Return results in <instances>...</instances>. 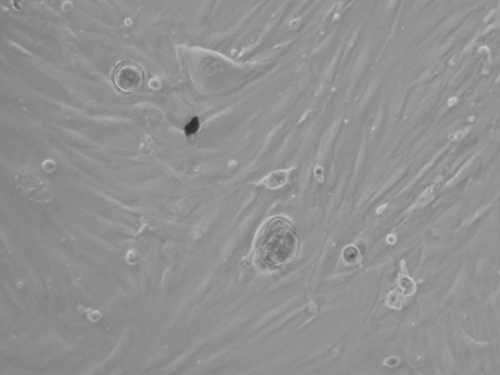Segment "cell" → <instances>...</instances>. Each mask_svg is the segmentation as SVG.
<instances>
[{"label":"cell","instance_id":"7a4b0ae2","mask_svg":"<svg viewBox=\"0 0 500 375\" xmlns=\"http://www.w3.org/2000/svg\"><path fill=\"white\" fill-rule=\"evenodd\" d=\"M113 81L116 87L121 91L132 93L143 85L144 73L142 69L135 64H125L115 72Z\"/></svg>","mask_w":500,"mask_h":375},{"label":"cell","instance_id":"277c9868","mask_svg":"<svg viewBox=\"0 0 500 375\" xmlns=\"http://www.w3.org/2000/svg\"><path fill=\"white\" fill-rule=\"evenodd\" d=\"M400 283L401 287H402V289L405 291L406 294H411L414 291L415 285H414L413 281L409 277H407V276L401 277Z\"/></svg>","mask_w":500,"mask_h":375},{"label":"cell","instance_id":"8992f818","mask_svg":"<svg viewBox=\"0 0 500 375\" xmlns=\"http://www.w3.org/2000/svg\"><path fill=\"white\" fill-rule=\"evenodd\" d=\"M465 135H466V131L460 130V131H458V132H456V133L454 134L453 139H454L455 141H461V140L464 138V136H465Z\"/></svg>","mask_w":500,"mask_h":375},{"label":"cell","instance_id":"3957f363","mask_svg":"<svg viewBox=\"0 0 500 375\" xmlns=\"http://www.w3.org/2000/svg\"><path fill=\"white\" fill-rule=\"evenodd\" d=\"M289 171L288 170H277L267 175L263 180L262 184L268 189H279L286 185L289 180Z\"/></svg>","mask_w":500,"mask_h":375},{"label":"cell","instance_id":"6da1fadb","mask_svg":"<svg viewBox=\"0 0 500 375\" xmlns=\"http://www.w3.org/2000/svg\"><path fill=\"white\" fill-rule=\"evenodd\" d=\"M300 239L293 223L276 216L260 228L254 241V260L266 271H276L289 264L296 256Z\"/></svg>","mask_w":500,"mask_h":375},{"label":"cell","instance_id":"5b68a950","mask_svg":"<svg viewBox=\"0 0 500 375\" xmlns=\"http://www.w3.org/2000/svg\"><path fill=\"white\" fill-rule=\"evenodd\" d=\"M199 127H200V124H199L198 119H194V120L191 122V124H189V125H187V133H189V134H194V133H196V132L198 131Z\"/></svg>","mask_w":500,"mask_h":375}]
</instances>
